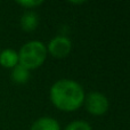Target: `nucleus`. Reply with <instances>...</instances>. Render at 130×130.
<instances>
[{
  "mask_svg": "<svg viewBox=\"0 0 130 130\" xmlns=\"http://www.w3.org/2000/svg\"><path fill=\"white\" fill-rule=\"evenodd\" d=\"M86 110L94 115H103L107 112L110 103L108 98L101 91H90L86 95L85 102Z\"/></svg>",
  "mask_w": 130,
  "mask_h": 130,
  "instance_id": "nucleus-3",
  "label": "nucleus"
},
{
  "mask_svg": "<svg viewBox=\"0 0 130 130\" xmlns=\"http://www.w3.org/2000/svg\"><path fill=\"white\" fill-rule=\"evenodd\" d=\"M50 101L58 110L73 112L85 102V90L82 86L72 79H61L53 83L49 91Z\"/></svg>",
  "mask_w": 130,
  "mask_h": 130,
  "instance_id": "nucleus-1",
  "label": "nucleus"
},
{
  "mask_svg": "<svg viewBox=\"0 0 130 130\" xmlns=\"http://www.w3.org/2000/svg\"><path fill=\"white\" fill-rule=\"evenodd\" d=\"M31 130H61V124L52 117H42L33 122Z\"/></svg>",
  "mask_w": 130,
  "mask_h": 130,
  "instance_id": "nucleus-6",
  "label": "nucleus"
},
{
  "mask_svg": "<svg viewBox=\"0 0 130 130\" xmlns=\"http://www.w3.org/2000/svg\"><path fill=\"white\" fill-rule=\"evenodd\" d=\"M10 78L13 82H15L16 85H24L30 79V70L25 69L24 66L18 64L14 69H11Z\"/></svg>",
  "mask_w": 130,
  "mask_h": 130,
  "instance_id": "nucleus-8",
  "label": "nucleus"
},
{
  "mask_svg": "<svg viewBox=\"0 0 130 130\" xmlns=\"http://www.w3.org/2000/svg\"><path fill=\"white\" fill-rule=\"evenodd\" d=\"M20 24L24 31L31 32L38 27L39 25V16L34 10H26L20 20Z\"/></svg>",
  "mask_w": 130,
  "mask_h": 130,
  "instance_id": "nucleus-5",
  "label": "nucleus"
},
{
  "mask_svg": "<svg viewBox=\"0 0 130 130\" xmlns=\"http://www.w3.org/2000/svg\"><path fill=\"white\" fill-rule=\"evenodd\" d=\"M0 65L6 69H14L18 65V52L11 48L0 52Z\"/></svg>",
  "mask_w": 130,
  "mask_h": 130,
  "instance_id": "nucleus-7",
  "label": "nucleus"
},
{
  "mask_svg": "<svg viewBox=\"0 0 130 130\" xmlns=\"http://www.w3.org/2000/svg\"><path fill=\"white\" fill-rule=\"evenodd\" d=\"M47 52L56 58H63L70 54L72 49V41L65 36H56L49 41Z\"/></svg>",
  "mask_w": 130,
  "mask_h": 130,
  "instance_id": "nucleus-4",
  "label": "nucleus"
},
{
  "mask_svg": "<svg viewBox=\"0 0 130 130\" xmlns=\"http://www.w3.org/2000/svg\"><path fill=\"white\" fill-rule=\"evenodd\" d=\"M47 47L39 40H31L24 43L18 52V64L27 70L41 66L47 57Z\"/></svg>",
  "mask_w": 130,
  "mask_h": 130,
  "instance_id": "nucleus-2",
  "label": "nucleus"
},
{
  "mask_svg": "<svg viewBox=\"0 0 130 130\" xmlns=\"http://www.w3.org/2000/svg\"><path fill=\"white\" fill-rule=\"evenodd\" d=\"M42 2H43L42 0H23V1L20 0V1H17V4L26 9H33L34 7H38Z\"/></svg>",
  "mask_w": 130,
  "mask_h": 130,
  "instance_id": "nucleus-10",
  "label": "nucleus"
},
{
  "mask_svg": "<svg viewBox=\"0 0 130 130\" xmlns=\"http://www.w3.org/2000/svg\"><path fill=\"white\" fill-rule=\"evenodd\" d=\"M64 130H92V128L87 121L75 120V121H72L71 123L67 124Z\"/></svg>",
  "mask_w": 130,
  "mask_h": 130,
  "instance_id": "nucleus-9",
  "label": "nucleus"
}]
</instances>
